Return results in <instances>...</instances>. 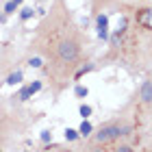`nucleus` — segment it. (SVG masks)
Listing matches in <instances>:
<instances>
[{
	"label": "nucleus",
	"instance_id": "nucleus-12",
	"mask_svg": "<svg viewBox=\"0 0 152 152\" xmlns=\"http://www.w3.org/2000/svg\"><path fill=\"white\" fill-rule=\"evenodd\" d=\"M15 9H18V4H15V2H11V0L4 4V13H15Z\"/></svg>",
	"mask_w": 152,
	"mask_h": 152
},
{
	"label": "nucleus",
	"instance_id": "nucleus-15",
	"mask_svg": "<svg viewBox=\"0 0 152 152\" xmlns=\"http://www.w3.org/2000/svg\"><path fill=\"white\" fill-rule=\"evenodd\" d=\"M41 141H52V133L50 130H44V133H41Z\"/></svg>",
	"mask_w": 152,
	"mask_h": 152
},
{
	"label": "nucleus",
	"instance_id": "nucleus-4",
	"mask_svg": "<svg viewBox=\"0 0 152 152\" xmlns=\"http://www.w3.org/2000/svg\"><path fill=\"white\" fill-rule=\"evenodd\" d=\"M137 22H139L146 31L152 28V9H141L139 15H137Z\"/></svg>",
	"mask_w": 152,
	"mask_h": 152
},
{
	"label": "nucleus",
	"instance_id": "nucleus-11",
	"mask_svg": "<svg viewBox=\"0 0 152 152\" xmlns=\"http://www.w3.org/2000/svg\"><path fill=\"white\" fill-rule=\"evenodd\" d=\"M78 111H80V115H83V120H87V117L91 115V107H89V104H80Z\"/></svg>",
	"mask_w": 152,
	"mask_h": 152
},
{
	"label": "nucleus",
	"instance_id": "nucleus-8",
	"mask_svg": "<svg viewBox=\"0 0 152 152\" xmlns=\"http://www.w3.org/2000/svg\"><path fill=\"white\" fill-rule=\"evenodd\" d=\"M91 130H94V126H91L87 120H83L80 128H78V137H89V135H91Z\"/></svg>",
	"mask_w": 152,
	"mask_h": 152
},
{
	"label": "nucleus",
	"instance_id": "nucleus-16",
	"mask_svg": "<svg viewBox=\"0 0 152 152\" xmlns=\"http://www.w3.org/2000/svg\"><path fill=\"white\" fill-rule=\"evenodd\" d=\"M115 152H133L128 146H120V148H115Z\"/></svg>",
	"mask_w": 152,
	"mask_h": 152
},
{
	"label": "nucleus",
	"instance_id": "nucleus-1",
	"mask_svg": "<svg viewBox=\"0 0 152 152\" xmlns=\"http://www.w3.org/2000/svg\"><path fill=\"white\" fill-rule=\"evenodd\" d=\"M57 54H59V59L63 61V63H74V61L78 59V54H80V46H78V41L72 39V37L61 39V41H59V46H57Z\"/></svg>",
	"mask_w": 152,
	"mask_h": 152
},
{
	"label": "nucleus",
	"instance_id": "nucleus-6",
	"mask_svg": "<svg viewBox=\"0 0 152 152\" xmlns=\"http://www.w3.org/2000/svg\"><path fill=\"white\" fill-rule=\"evenodd\" d=\"M150 89H152L150 80H143V85H141V91H139V98H141V102H146V104H148V102L152 100V91H150Z\"/></svg>",
	"mask_w": 152,
	"mask_h": 152
},
{
	"label": "nucleus",
	"instance_id": "nucleus-5",
	"mask_svg": "<svg viewBox=\"0 0 152 152\" xmlns=\"http://www.w3.org/2000/svg\"><path fill=\"white\" fill-rule=\"evenodd\" d=\"M96 24H98V35L102 37V39H107L109 37V20H107V15H104V13H100V15H98V20H96Z\"/></svg>",
	"mask_w": 152,
	"mask_h": 152
},
{
	"label": "nucleus",
	"instance_id": "nucleus-10",
	"mask_svg": "<svg viewBox=\"0 0 152 152\" xmlns=\"http://www.w3.org/2000/svg\"><path fill=\"white\" fill-rule=\"evenodd\" d=\"M76 98H87V94H89V89L87 87H83V85H78V87H76Z\"/></svg>",
	"mask_w": 152,
	"mask_h": 152
},
{
	"label": "nucleus",
	"instance_id": "nucleus-14",
	"mask_svg": "<svg viewBox=\"0 0 152 152\" xmlns=\"http://www.w3.org/2000/svg\"><path fill=\"white\" fill-rule=\"evenodd\" d=\"M28 65H31V67H41V59H39V57H33V59L28 61Z\"/></svg>",
	"mask_w": 152,
	"mask_h": 152
},
{
	"label": "nucleus",
	"instance_id": "nucleus-17",
	"mask_svg": "<svg viewBox=\"0 0 152 152\" xmlns=\"http://www.w3.org/2000/svg\"><path fill=\"white\" fill-rule=\"evenodd\" d=\"M89 152H102L100 148H91V150H89Z\"/></svg>",
	"mask_w": 152,
	"mask_h": 152
},
{
	"label": "nucleus",
	"instance_id": "nucleus-7",
	"mask_svg": "<svg viewBox=\"0 0 152 152\" xmlns=\"http://www.w3.org/2000/svg\"><path fill=\"white\" fill-rule=\"evenodd\" d=\"M22 78H24V74L18 70V72H13V74L7 76V85H20V83H22Z\"/></svg>",
	"mask_w": 152,
	"mask_h": 152
},
{
	"label": "nucleus",
	"instance_id": "nucleus-13",
	"mask_svg": "<svg viewBox=\"0 0 152 152\" xmlns=\"http://www.w3.org/2000/svg\"><path fill=\"white\" fill-rule=\"evenodd\" d=\"M33 13H35L33 9H22V13H20V18H22V20H31V18H33Z\"/></svg>",
	"mask_w": 152,
	"mask_h": 152
},
{
	"label": "nucleus",
	"instance_id": "nucleus-3",
	"mask_svg": "<svg viewBox=\"0 0 152 152\" xmlns=\"http://www.w3.org/2000/svg\"><path fill=\"white\" fill-rule=\"evenodd\" d=\"M39 89H41V83H39V80H35V83H31V85H26V87H22V91L18 94V98H20V100L24 102V100H28V98H31L33 94H37Z\"/></svg>",
	"mask_w": 152,
	"mask_h": 152
},
{
	"label": "nucleus",
	"instance_id": "nucleus-2",
	"mask_svg": "<svg viewBox=\"0 0 152 152\" xmlns=\"http://www.w3.org/2000/svg\"><path fill=\"white\" fill-rule=\"evenodd\" d=\"M124 135H128V130L124 128L122 124L111 122V124H104V126L98 130V135H96V143H109V141L120 139V137H124Z\"/></svg>",
	"mask_w": 152,
	"mask_h": 152
},
{
	"label": "nucleus",
	"instance_id": "nucleus-9",
	"mask_svg": "<svg viewBox=\"0 0 152 152\" xmlns=\"http://www.w3.org/2000/svg\"><path fill=\"white\" fill-rule=\"evenodd\" d=\"M65 139H67V141H74V139H78V130H74V128H67V130H65Z\"/></svg>",
	"mask_w": 152,
	"mask_h": 152
},
{
	"label": "nucleus",
	"instance_id": "nucleus-18",
	"mask_svg": "<svg viewBox=\"0 0 152 152\" xmlns=\"http://www.w3.org/2000/svg\"><path fill=\"white\" fill-rule=\"evenodd\" d=\"M11 2H15V4H20V2H22V0H11Z\"/></svg>",
	"mask_w": 152,
	"mask_h": 152
}]
</instances>
